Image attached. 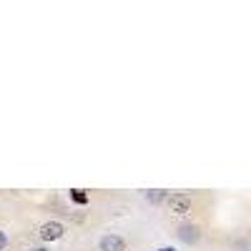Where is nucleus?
I'll return each instance as SVG.
<instances>
[{"label": "nucleus", "mask_w": 251, "mask_h": 251, "mask_svg": "<svg viewBox=\"0 0 251 251\" xmlns=\"http://www.w3.org/2000/svg\"><path fill=\"white\" fill-rule=\"evenodd\" d=\"M35 251H46V249H35Z\"/></svg>", "instance_id": "nucleus-9"}, {"label": "nucleus", "mask_w": 251, "mask_h": 251, "mask_svg": "<svg viewBox=\"0 0 251 251\" xmlns=\"http://www.w3.org/2000/svg\"><path fill=\"white\" fill-rule=\"evenodd\" d=\"M158 251H176V249H171V246H163V249H158Z\"/></svg>", "instance_id": "nucleus-8"}, {"label": "nucleus", "mask_w": 251, "mask_h": 251, "mask_svg": "<svg viewBox=\"0 0 251 251\" xmlns=\"http://www.w3.org/2000/svg\"><path fill=\"white\" fill-rule=\"evenodd\" d=\"M71 199H73L75 203H86V201H88V199H86V194L78 191V188H75V191H71Z\"/></svg>", "instance_id": "nucleus-6"}, {"label": "nucleus", "mask_w": 251, "mask_h": 251, "mask_svg": "<svg viewBox=\"0 0 251 251\" xmlns=\"http://www.w3.org/2000/svg\"><path fill=\"white\" fill-rule=\"evenodd\" d=\"M166 199V191H161V188H156V191H146V201L151 203H161Z\"/></svg>", "instance_id": "nucleus-5"}, {"label": "nucleus", "mask_w": 251, "mask_h": 251, "mask_svg": "<svg viewBox=\"0 0 251 251\" xmlns=\"http://www.w3.org/2000/svg\"><path fill=\"white\" fill-rule=\"evenodd\" d=\"M169 208L174 214H188L191 211V196H186V194H174V196H169Z\"/></svg>", "instance_id": "nucleus-2"}, {"label": "nucleus", "mask_w": 251, "mask_h": 251, "mask_svg": "<svg viewBox=\"0 0 251 251\" xmlns=\"http://www.w3.org/2000/svg\"><path fill=\"white\" fill-rule=\"evenodd\" d=\"M5 246H8V236L0 231V249H5Z\"/></svg>", "instance_id": "nucleus-7"}, {"label": "nucleus", "mask_w": 251, "mask_h": 251, "mask_svg": "<svg viewBox=\"0 0 251 251\" xmlns=\"http://www.w3.org/2000/svg\"><path fill=\"white\" fill-rule=\"evenodd\" d=\"M98 249L100 251H126V241L116 234H108V236H103L98 241Z\"/></svg>", "instance_id": "nucleus-4"}, {"label": "nucleus", "mask_w": 251, "mask_h": 251, "mask_svg": "<svg viewBox=\"0 0 251 251\" xmlns=\"http://www.w3.org/2000/svg\"><path fill=\"white\" fill-rule=\"evenodd\" d=\"M63 234H66V226L60 221H48V224L40 226V239L43 241H58Z\"/></svg>", "instance_id": "nucleus-1"}, {"label": "nucleus", "mask_w": 251, "mask_h": 251, "mask_svg": "<svg viewBox=\"0 0 251 251\" xmlns=\"http://www.w3.org/2000/svg\"><path fill=\"white\" fill-rule=\"evenodd\" d=\"M178 239L183 241V244H196L199 239H201V228L196 226V224H181L178 226Z\"/></svg>", "instance_id": "nucleus-3"}]
</instances>
